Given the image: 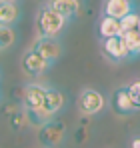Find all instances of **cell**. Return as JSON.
<instances>
[{"instance_id": "cell-1", "label": "cell", "mask_w": 140, "mask_h": 148, "mask_svg": "<svg viewBox=\"0 0 140 148\" xmlns=\"http://www.w3.org/2000/svg\"><path fill=\"white\" fill-rule=\"evenodd\" d=\"M66 24H68V20L62 14H58L56 10H52L48 4L38 10V16H36L38 38H58Z\"/></svg>"}, {"instance_id": "cell-2", "label": "cell", "mask_w": 140, "mask_h": 148, "mask_svg": "<svg viewBox=\"0 0 140 148\" xmlns=\"http://www.w3.org/2000/svg\"><path fill=\"white\" fill-rule=\"evenodd\" d=\"M106 106V98L102 92L94 90V88H84L78 96V108L82 114L86 116H94V114H100Z\"/></svg>"}, {"instance_id": "cell-3", "label": "cell", "mask_w": 140, "mask_h": 148, "mask_svg": "<svg viewBox=\"0 0 140 148\" xmlns=\"http://www.w3.org/2000/svg\"><path fill=\"white\" fill-rule=\"evenodd\" d=\"M64 136H66V126L60 120H50V122L42 124L40 132H38L40 144L46 148H54V146H58V144H62Z\"/></svg>"}, {"instance_id": "cell-4", "label": "cell", "mask_w": 140, "mask_h": 148, "mask_svg": "<svg viewBox=\"0 0 140 148\" xmlns=\"http://www.w3.org/2000/svg\"><path fill=\"white\" fill-rule=\"evenodd\" d=\"M30 50H34L36 54H40L50 66L62 56V44H60L58 38H38Z\"/></svg>"}, {"instance_id": "cell-5", "label": "cell", "mask_w": 140, "mask_h": 148, "mask_svg": "<svg viewBox=\"0 0 140 148\" xmlns=\"http://www.w3.org/2000/svg\"><path fill=\"white\" fill-rule=\"evenodd\" d=\"M102 54L110 60V62H124V60H130L128 58V50H126V44L122 40V36H112V38H104L102 40Z\"/></svg>"}, {"instance_id": "cell-6", "label": "cell", "mask_w": 140, "mask_h": 148, "mask_svg": "<svg viewBox=\"0 0 140 148\" xmlns=\"http://www.w3.org/2000/svg\"><path fill=\"white\" fill-rule=\"evenodd\" d=\"M48 68H50V64H48L40 54H36L34 50L24 52V56H22V70H24V74H28L30 78H38V76H42V74L46 72Z\"/></svg>"}, {"instance_id": "cell-7", "label": "cell", "mask_w": 140, "mask_h": 148, "mask_svg": "<svg viewBox=\"0 0 140 148\" xmlns=\"http://www.w3.org/2000/svg\"><path fill=\"white\" fill-rule=\"evenodd\" d=\"M44 92H46V86L42 84H26L22 90V108L24 110H38L44 102Z\"/></svg>"}, {"instance_id": "cell-8", "label": "cell", "mask_w": 140, "mask_h": 148, "mask_svg": "<svg viewBox=\"0 0 140 148\" xmlns=\"http://www.w3.org/2000/svg\"><path fill=\"white\" fill-rule=\"evenodd\" d=\"M132 10H136L134 0H104V4H102V16H110L116 20H120L122 16H126Z\"/></svg>"}, {"instance_id": "cell-9", "label": "cell", "mask_w": 140, "mask_h": 148, "mask_svg": "<svg viewBox=\"0 0 140 148\" xmlns=\"http://www.w3.org/2000/svg\"><path fill=\"white\" fill-rule=\"evenodd\" d=\"M110 108L116 114H120V116H130V114L136 112L134 106H132V100H130L128 92H126V86H120V88H116L112 92V96H110Z\"/></svg>"}, {"instance_id": "cell-10", "label": "cell", "mask_w": 140, "mask_h": 148, "mask_svg": "<svg viewBox=\"0 0 140 148\" xmlns=\"http://www.w3.org/2000/svg\"><path fill=\"white\" fill-rule=\"evenodd\" d=\"M48 6L52 10H56L58 14H62L66 20L76 18L80 12V0H50Z\"/></svg>"}, {"instance_id": "cell-11", "label": "cell", "mask_w": 140, "mask_h": 148, "mask_svg": "<svg viewBox=\"0 0 140 148\" xmlns=\"http://www.w3.org/2000/svg\"><path fill=\"white\" fill-rule=\"evenodd\" d=\"M20 20V8L16 2H0V26H12L18 24Z\"/></svg>"}, {"instance_id": "cell-12", "label": "cell", "mask_w": 140, "mask_h": 148, "mask_svg": "<svg viewBox=\"0 0 140 148\" xmlns=\"http://www.w3.org/2000/svg\"><path fill=\"white\" fill-rule=\"evenodd\" d=\"M122 30L118 24L116 18H110V16H102L100 22H98V36L104 40V38H112V36H120Z\"/></svg>"}, {"instance_id": "cell-13", "label": "cell", "mask_w": 140, "mask_h": 148, "mask_svg": "<svg viewBox=\"0 0 140 148\" xmlns=\"http://www.w3.org/2000/svg\"><path fill=\"white\" fill-rule=\"evenodd\" d=\"M124 44H126V50H128V58H138L140 56V34L136 30H126L120 34Z\"/></svg>"}, {"instance_id": "cell-14", "label": "cell", "mask_w": 140, "mask_h": 148, "mask_svg": "<svg viewBox=\"0 0 140 148\" xmlns=\"http://www.w3.org/2000/svg\"><path fill=\"white\" fill-rule=\"evenodd\" d=\"M16 42V32L12 26H0V50L10 48Z\"/></svg>"}, {"instance_id": "cell-15", "label": "cell", "mask_w": 140, "mask_h": 148, "mask_svg": "<svg viewBox=\"0 0 140 148\" xmlns=\"http://www.w3.org/2000/svg\"><path fill=\"white\" fill-rule=\"evenodd\" d=\"M138 18H140V10H132V12H128L126 16H122V18L118 20L120 30H122V32H126V30H136Z\"/></svg>"}, {"instance_id": "cell-16", "label": "cell", "mask_w": 140, "mask_h": 148, "mask_svg": "<svg viewBox=\"0 0 140 148\" xmlns=\"http://www.w3.org/2000/svg\"><path fill=\"white\" fill-rule=\"evenodd\" d=\"M10 126H12L14 130H22V128H26V126H30L24 108H18V110H14V112L10 114Z\"/></svg>"}, {"instance_id": "cell-17", "label": "cell", "mask_w": 140, "mask_h": 148, "mask_svg": "<svg viewBox=\"0 0 140 148\" xmlns=\"http://www.w3.org/2000/svg\"><path fill=\"white\" fill-rule=\"evenodd\" d=\"M126 92H128V96H130V100H132L134 110L138 112L140 110V78L132 80L130 84H126Z\"/></svg>"}, {"instance_id": "cell-18", "label": "cell", "mask_w": 140, "mask_h": 148, "mask_svg": "<svg viewBox=\"0 0 140 148\" xmlns=\"http://www.w3.org/2000/svg\"><path fill=\"white\" fill-rule=\"evenodd\" d=\"M130 148H140V134H138V136H134V138L130 140Z\"/></svg>"}, {"instance_id": "cell-19", "label": "cell", "mask_w": 140, "mask_h": 148, "mask_svg": "<svg viewBox=\"0 0 140 148\" xmlns=\"http://www.w3.org/2000/svg\"><path fill=\"white\" fill-rule=\"evenodd\" d=\"M136 32L140 34V18H138V24H136Z\"/></svg>"}, {"instance_id": "cell-20", "label": "cell", "mask_w": 140, "mask_h": 148, "mask_svg": "<svg viewBox=\"0 0 140 148\" xmlns=\"http://www.w3.org/2000/svg\"><path fill=\"white\" fill-rule=\"evenodd\" d=\"M0 2H16V0H0Z\"/></svg>"}]
</instances>
